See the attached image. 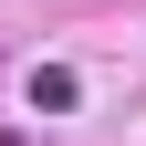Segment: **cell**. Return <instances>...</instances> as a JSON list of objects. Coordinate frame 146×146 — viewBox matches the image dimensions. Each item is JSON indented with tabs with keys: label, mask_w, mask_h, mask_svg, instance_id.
Listing matches in <instances>:
<instances>
[{
	"label": "cell",
	"mask_w": 146,
	"mask_h": 146,
	"mask_svg": "<svg viewBox=\"0 0 146 146\" xmlns=\"http://www.w3.org/2000/svg\"><path fill=\"white\" fill-rule=\"evenodd\" d=\"M73 63H31V115H73Z\"/></svg>",
	"instance_id": "obj_1"
}]
</instances>
